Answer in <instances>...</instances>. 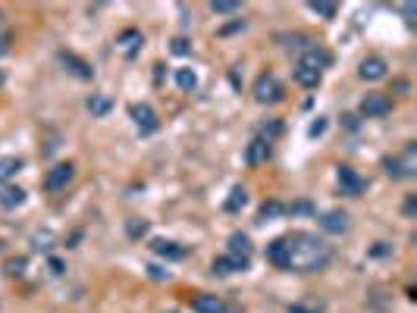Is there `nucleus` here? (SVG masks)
I'll list each match as a JSON object with an SVG mask.
<instances>
[{
    "instance_id": "24",
    "label": "nucleus",
    "mask_w": 417,
    "mask_h": 313,
    "mask_svg": "<svg viewBox=\"0 0 417 313\" xmlns=\"http://www.w3.org/2000/svg\"><path fill=\"white\" fill-rule=\"evenodd\" d=\"M283 213H289V207L279 204V200H267V204L260 207V219H273V216H283Z\"/></svg>"
},
{
    "instance_id": "19",
    "label": "nucleus",
    "mask_w": 417,
    "mask_h": 313,
    "mask_svg": "<svg viewBox=\"0 0 417 313\" xmlns=\"http://www.w3.org/2000/svg\"><path fill=\"white\" fill-rule=\"evenodd\" d=\"M22 166H26V163H22L19 156H0V182H10Z\"/></svg>"
},
{
    "instance_id": "13",
    "label": "nucleus",
    "mask_w": 417,
    "mask_h": 313,
    "mask_svg": "<svg viewBox=\"0 0 417 313\" xmlns=\"http://www.w3.org/2000/svg\"><path fill=\"white\" fill-rule=\"evenodd\" d=\"M26 204V191L19 185H0V207L7 210H16V207Z\"/></svg>"
},
{
    "instance_id": "4",
    "label": "nucleus",
    "mask_w": 417,
    "mask_h": 313,
    "mask_svg": "<svg viewBox=\"0 0 417 313\" xmlns=\"http://www.w3.org/2000/svg\"><path fill=\"white\" fill-rule=\"evenodd\" d=\"M336 179H339L342 194H348V198H361V194H364V188H367L364 175H361L358 169H352V166H339Z\"/></svg>"
},
{
    "instance_id": "33",
    "label": "nucleus",
    "mask_w": 417,
    "mask_h": 313,
    "mask_svg": "<svg viewBox=\"0 0 417 313\" xmlns=\"http://www.w3.org/2000/svg\"><path fill=\"white\" fill-rule=\"evenodd\" d=\"M148 269H151V275H154V279H164V269H160V266H148Z\"/></svg>"
},
{
    "instance_id": "21",
    "label": "nucleus",
    "mask_w": 417,
    "mask_h": 313,
    "mask_svg": "<svg viewBox=\"0 0 417 313\" xmlns=\"http://www.w3.org/2000/svg\"><path fill=\"white\" fill-rule=\"evenodd\" d=\"M245 204H248V191H245L242 185H235L233 194H229V200H226V210H229V213H239Z\"/></svg>"
},
{
    "instance_id": "18",
    "label": "nucleus",
    "mask_w": 417,
    "mask_h": 313,
    "mask_svg": "<svg viewBox=\"0 0 417 313\" xmlns=\"http://www.w3.org/2000/svg\"><path fill=\"white\" fill-rule=\"evenodd\" d=\"M151 250L160 257H170V260H182L185 257V248H179L176 241H166V238H157V241H151Z\"/></svg>"
},
{
    "instance_id": "34",
    "label": "nucleus",
    "mask_w": 417,
    "mask_h": 313,
    "mask_svg": "<svg viewBox=\"0 0 417 313\" xmlns=\"http://www.w3.org/2000/svg\"><path fill=\"white\" fill-rule=\"evenodd\" d=\"M10 50V38H0V54H7Z\"/></svg>"
},
{
    "instance_id": "17",
    "label": "nucleus",
    "mask_w": 417,
    "mask_h": 313,
    "mask_svg": "<svg viewBox=\"0 0 417 313\" xmlns=\"http://www.w3.org/2000/svg\"><path fill=\"white\" fill-rule=\"evenodd\" d=\"M214 275H233L239 269H248V260H239V257H217L214 260Z\"/></svg>"
},
{
    "instance_id": "8",
    "label": "nucleus",
    "mask_w": 417,
    "mask_h": 313,
    "mask_svg": "<svg viewBox=\"0 0 417 313\" xmlns=\"http://www.w3.org/2000/svg\"><path fill=\"white\" fill-rule=\"evenodd\" d=\"M348 213H342V210H326L320 216V229L323 232H333V235H345L348 232Z\"/></svg>"
},
{
    "instance_id": "23",
    "label": "nucleus",
    "mask_w": 417,
    "mask_h": 313,
    "mask_svg": "<svg viewBox=\"0 0 417 313\" xmlns=\"http://www.w3.org/2000/svg\"><path fill=\"white\" fill-rule=\"evenodd\" d=\"M176 85L182 88V91H195V88H198V75L191 72V69H176Z\"/></svg>"
},
{
    "instance_id": "3",
    "label": "nucleus",
    "mask_w": 417,
    "mask_h": 313,
    "mask_svg": "<svg viewBox=\"0 0 417 313\" xmlns=\"http://www.w3.org/2000/svg\"><path fill=\"white\" fill-rule=\"evenodd\" d=\"M254 100H258V104H283L285 100L283 81H279L273 72L258 75V81H254Z\"/></svg>"
},
{
    "instance_id": "14",
    "label": "nucleus",
    "mask_w": 417,
    "mask_h": 313,
    "mask_svg": "<svg viewBox=\"0 0 417 313\" xmlns=\"http://www.w3.org/2000/svg\"><path fill=\"white\" fill-rule=\"evenodd\" d=\"M267 260H270L273 266H279V269H289V250H285L283 238H273V241L267 244Z\"/></svg>"
},
{
    "instance_id": "16",
    "label": "nucleus",
    "mask_w": 417,
    "mask_h": 313,
    "mask_svg": "<svg viewBox=\"0 0 417 313\" xmlns=\"http://www.w3.org/2000/svg\"><path fill=\"white\" fill-rule=\"evenodd\" d=\"M60 60H63V66L70 69L76 79H91V75H95V69H91L85 60H79L76 54H66V50H63V54H60Z\"/></svg>"
},
{
    "instance_id": "1",
    "label": "nucleus",
    "mask_w": 417,
    "mask_h": 313,
    "mask_svg": "<svg viewBox=\"0 0 417 313\" xmlns=\"http://www.w3.org/2000/svg\"><path fill=\"white\" fill-rule=\"evenodd\" d=\"M283 241H285V250H289V269H298V273H317L333 257L329 244H323L310 232H292Z\"/></svg>"
},
{
    "instance_id": "28",
    "label": "nucleus",
    "mask_w": 417,
    "mask_h": 313,
    "mask_svg": "<svg viewBox=\"0 0 417 313\" xmlns=\"http://www.w3.org/2000/svg\"><path fill=\"white\" fill-rule=\"evenodd\" d=\"M148 232V223L145 219H129V235L132 238H141Z\"/></svg>"
},
{
    "instance_id": "7",
    "label": "nucleus",
    "mask_w": 417,
    "mask_h": 313,
    "mask_svg": "<svg viewBox=\"0 0 417 313\" xmlns=\"http://www.w3.org/2000/svg\"><path fill=\"white\" fill-rule=\"evenodd\" d=\"M129 116L135 119V125H139V131L141 135H154V131H157V113L151 110V106L148 104H135L132 110H129Z\"/></svg>"
},
{
    "instance_id": "12",
    "label": "nucleus",
    "mask_w": 417,
    "mask_h": 313,
    "mask_svg": "<svg viewBox=\"0 0 417 313\" xmlns=\"http://www.w3.org/2000/svg\"><path fill=\"white\" fill-rule=\"evenodd\" d=\"M298 66H304V69H310V72H320V69H326L329 66V54L323 47H310L308 54L301 56V63Z\"/></svg>"
},
{
    "instance_id": "27",
    "label": "nucleus",
    "mask_w": 417,
    "mask_h": 313,
    "mask_svg": "<svg viewBox=\"0 0 417 313\" xmlns=\"http://www.w3.org/2000/svg\"><path fill=\"white\" fill-rule=\"evenodd\" d=\"M210 10H214V13H235V10H239V3H235V0H214Z\"/></svg>"
},
{
    "instance_id": "32",
    "label": "nucleus",
    "mask_w": 417,
    "mask_h": 313,
    "mask_svg": "<svg viewBox=\"0 0 417 313\" xmlns=\"http://www.w3.org/2000/svg\"><path fill=\"white\" fill-rule=\"evenodd\" d=\"M323 129H326V122H323V119H317V122L308 129V135H310V138H317V135H323Z\"/></svg>"
},
{
    "instance_id": "2",
    "label": "nucleus",
    "mask_w": 417,
    "mask_h": 313,
    "mask_svg": "<svg viewBox=\"0 0 417 313\" xmlns=\"http://www.w3.org/2000/svg\"><path fill=\"white\" fill-rule=\"evenodd\" d=\"M383 169H386L389 179H411L414 169H417V144H408L398 156H386Z\"/></svg>"
},
{
    "instance_id": "35",
    "label": "nucleus",
    "mask_w": 417,
    "mask_h": 313,
    "mask_svg": "<svg viewBox=\"0 0 417 313\" xmlns=\"http://www.w3.org/2000/svg\"><path fill=\"white\" fill-rule=\"evenodd\" d=\"M0 25H3V13H0Z\"/></svg>"
},
{
    "instance_id": "31",
    "label": "nucleus",
    "mask_w": 417,
    "mask_h": 313,
    "mask_svg": "<svg viewBox=\"0 0 417 313\" xmlns=\"http://www.w3.org/2000/svg\"><path fill=\"white\" fill-rule=\"evenodd\" d=\"M279 131H283V125H279V122H270V125H264V135H267V141H270L273 135H279Z\"/></svg>"
},
{
    "instance_id": "15",
    "label": "nucleus",
    "mask_w": 417,
    "mask_h": 313,
    "mask_svg": "<svg viewBox=\"0 0 417 313\" xmlns=\"http://www.w3.org/2000/svg\"><path fill=\"white\" fill-rule=\"evenodd\" d=\"M229 257H239V260H251V238L233 232L229 235Z\"/></svg>"
},
{
    "instance_id": "26",
    "label": "nucleus",
    "mask_w": 417,
    "mask_h": 313,
    "mask_svg": "<svg viewBox=\"0 0 417 313\" xmlns=\"http://www.w3.org/2000/svg\"><path fill=\"white\" fill-rule=\"evenodd\" d=\"M308 10L310 13H317V16H323V19H336V3H308Z\"/></svg>"
},
{
    "instance_id": "6",
    "label": "nucleus",
    "mask_w": 417,
    "mask_h": 313,
    "mask_svg": "<svg viewBox=\"0 0 417 313\" xmlns=\"http://www.w3.org/2000/svg\"><path fill=\"white\" fill-rule=\"evenodd\" d=\"M358 110H361V116H386V113H392V100H389V94L373 91L361 100Z\"/></svg>"
},
{
    "instance_id": "22",
    "label": "nucleus",
    "mask_w": 417,
    "mask_h": 313,
    "mask_svg": "<svg viewBox=\"0 0 417 313\" xmlns=\"http://www.w3.org/2000/svg\"><path fill=\"white\" fill-rule=\"evenodd\" d=\"M295 81H298L301 88H317V85H320V72H310V69L298 66V69H295Z\"/></svg>"
},
{
    "instance_id": "11",
    "label": "nucleus",
    "mask_w": 417,
    "mask_h": 313,
    "mask_svg": "<svg viewBox=\"0 0 417 313\" xmlns=\"http://www.w3.org/2000/svg\"><path fill=\"white\" fill-rule=\"evenodd\" d=\"M191 310H198V313H226V304H223L217 294L201 291V294L191 298Z\"/></svg>"
},
{
    "instance_id": "9",
    "label": "nucleus",
    "mask_w": 417,
    "mask_h": 313,
    "mask_svg": "<svg viewBox=\"0 0 417 313\" xmlns=\"http://www.w3.org/2000/svg\"><path fill=\"white\" fill-rule=\"evenodd\" d=\"M386 60L383 56H367L364 63H361V69H358V75L364 81H379V79H386Z\"/></svg>"
},
{
    "instance_id": "20",
    "label": "nucleus",
    "mask_w": 417,
    "mask_h": 313,
    "mask_svg": "<svg viewBox=\"0 0 417 313\" xmlns=\"http://www.w3.org/2000/svg\"><path fill=\"white\" fill-rule=\"evenodd\" d=\"M141 41H145V38H141V31H139V29H126V31H120V44H123V50H126V54H135V50L141 47Z\"/></svg>"
},
{
    "instance_id": "10",
    "label": "nucleus",
    "mask_w": 417,
    "mask_h": 313,
    "mask_svg": "<svg viewBox=\"0 0 417 313\" xmlns=\"http://www.w3.org/2000/svg\"><path fill=\"white\" fill-rule=\"evenodd\" d=\"M270 160V141L267 138H254L245 150V163L248 166H260V163Z\"/></svg>"
},
{
    "instance_id": "30",
    "label": "nucleus",
    "mask_w": 417,
    "mask_h": 313,
    "mask_svg": "<svg viewBox=\"0 0 417 313\" xmlns=\"http://www.w3.org/2000/svg\"><path fill=\"white\" fill-rule=\"evenodd\" d=\"M289 313H320V307H308V304H292Z\"/></svg>"
},
{
    "instance_id": "25",
    "label": "nucleus",
    "mask_w": 417,
    "mask_h": 313,
    "mask_svg": "<svg viewBox=\"0 0 417 313\" xmlns=\"http://www.w3.org/2000/svg\"><path fill=\"white\" fill-rule=\"evenodd\" d=\"M88 110L95 113V116H104V113L110 110V97H104V94H91V97H88Z\"/></svg>"
},
{
    "instance_id": "36",
    "label": "nucleus",
    "mask_w": 417,
    "mask_h": 313,
    "mask_svg": "<svg viewBox=\"0 0 417 313\" xmlns=\"http://www.w3.org/2000/svg\"><path fill=\"white\" fill-rule=\"evenodd\" d=\"M0 81H3V75H0Z\"/></svg>"
},
{
    "instance_id": "5",
    "label": "nucleus",
    "mask_w": 417,
    "mask_h": 313,
    "mask_svg": "<svg viewBox=\"0 0 417 313\" xmlns=\"http://www.w3.org/2000/svg\"><path fill=\"white\" fill-rule=\"evenodd\" d=\"M72 179H76V166H72V163H57V166L45 175V188L47 191H63Z\"/></svg>"
},
{
    "instance_id": "29",
    "label": "nucleus",
    "mask_w": 417,
    "mask_h": 313,
    "mask_svg": "<svg viewBox=\"0 0 417 313\" xmlns=\"http://www.w3.org/2000/svg\"><path fill=\"white\" fill-rule=\"evenodd\" d=\"M191 50V44L185 41V38H176V41H173V54H179V56H185Z\"/></svg>"
}]
</instances>
